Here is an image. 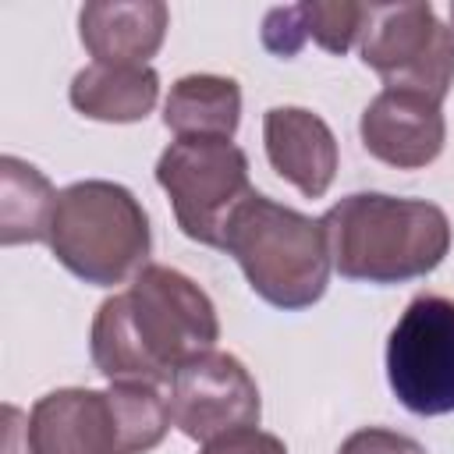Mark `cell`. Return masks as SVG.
I'll return each mask as SVG.
<instances>
[{
  "label": "cell",
  "instance_id": "obj_19",
  "mask_svg": "<svg viewBox=\"0 0 454 454\" xmlns=\"http://www.w3.org/2000/svg\"><path fill=\"white\" fill-rule=\"evenodd\" d=\"M450 21H454V4H450Z\"/></svg>",
  "mask_w": 454,
  "mask_h": 454
},
{
  "label": "cell",
  "instance_id": "obj_7",
  "mask_svg": "<svg viewBox=\"0 0 454 454\" xmlns=\"http://www.w3.org/2000/svg\"><path fill=\"white\" fill-rule=\"evenodd\" d=\"M358 53L394 92L443 103L454 85V28L440 21L433 4H369Z\"/></svg>",
  "mask_w": 454,
  "mask_h": 454
},
{
  "label": "cell",
  "instance_id": "obj_10",
  "mask_svg": "<svg viewBox=\"0 0 454 454\" xmlns=\"http://www.w3.org/2000/svg\"><path fill=\"white\" fill-rule=\"evenodd\" d=\"M358 135L372 160L397 170H422L443 153L447 121L436 99L383 89L362 110Z\"/></svg>",
  "mask_w": 454,
  "mask_h": 454
},
{
  "label": "cell",
  "instance_id": "obj_8",
  "mask_svg": "<svg viewBox=\"0 0 454 454\" xmlns=\"http://www.w3.org/2000/svg\"><path fill=\"white\" fill-rule=\"evenodd\" d=\"M387 383L415 415L454 411V298L419 294L387 337Z\"/></svg>",
  "mask_w": 454,
  "mask_h": 454
},
{
  "label": "cell",
  "instance_id": "obj_5",
  "mask_svg": "<svg viewBox=\"0 0 454 454\" xmlns=\"http://www.w3.org/2000/svg\"><path fill=\"white\" fill-rule=\"evenodd\" d=\"M46 245L78 280L114 287L149 266L153 231L131 188L89 177L60 188Z\"/></svg>",
  "mask_w": 454,
  "mask_h": 454
},
{
  "label": "cell",
  "instance_id": "obj_6",
  "mask_svg": "<svg viewBox=\"0 0 454 454\" xmlns=\"http://www.w3.org/2000/svg\"><path fill=\"white\" fill-rule=\"evenodd\" d=\"M156 181L181 234L209 248L223 245L234 209L255 192L248 156L231 138H174L156 160Z\"/></svg>",
  "mask_w": 454,
  "mask_h": 454
},
{
  "label": "cell",
  "instance_id": "obj_15",
  "mask_svg": "<svg viewBox=\"0 0 454 454\" xmlns=\"http://www.w3.org/2000/svg\"><path fill=\"white\" fill-rule=\"evenodd\" d=\"M163 124L177 138H234L241 124V89L223 74H184L163 99Z\"/></svg>",
  "mask_w": 454,
  "mask_h": 454
},
{
  "label": "cell",
  "instance_id": "obj_4",
  "mask_svg": "<svg viewBox=\"0 0 454 454\" xmlns=\"http://www.w3.org/2000/svg\"><path fill=\"white\" fill-rule=\"evenodd\" d=\"M220 248L234 255L248 287L284 312L309 309L326 294L333 262L323 220H312L259 192L234 209Z\"/></svg>",
  "mask_w": 454,
  "mask_h": 454
},
{
  "label": "cell",
  "instance_id": "obj_13",
  "mask_svg": "<svg viewBox=\"0 0 454 454\" xmlns=\"http://www.w3.org/2000/svg\"><path fill=\"white\" fill-rule=\"evenodd\" d=\"M369 4L351 0H305L291 7H273L262 21V46L277 57H294L305 39L326 53H348L365 28Z\"/></svg>",
  "mask_w": 454,
  "mask_h": 454
},
{
  "label": "cell",
  "instance_id": "obj_3",
  "mask_svg": "<svg viewBox=\"0 0 454 454\" xmlns=\"http://www.w3.org/2000/svg\"><path fill=\"white\" fill-rule=\"evenodd\" d=\"M170 422V401L153 383L60 387L32 404L25 443L28 454H149Z\"/></svg>",
  "mask_w": 454,
  "mask_h": 454
},
{
  "label": "cell",
  "instance_id": "obj_14",
  "mask_svg": "<svg viewBox=\"0 0 454 454\" xmlns=\"http://www.w3.org/2000/svg\"><path fill=\"white\" fill-rule=\"evenodd\" d=\"M71 106L89 121L131 124L153 114L160 99V74L149 64H89L71 78Z\"/></svg>",
  "mask_w": 454,
  "mask_h": 454
},
{
  "label": "cell",
  "instance_id": "obj_2",
  "mask_svg": "<svg viewBox=\"0 0 454 454\" xmlns=\"http://www.w3.org/2000/svg\"><path fill=\"white\" fill-rule=\"evenodd\" d=\"M330 262L362 284H404L433 273L450 252V220L436 202L355 192L323 216Z\"/></svg>",
  "mask_w": 454,
  "mask_h": 454
},
{
  "label": "cell",
  "instance_id": "obj_9",
  "mask_svg": "<svg viewBox=\"0 0 454 454\" xmlns=\"http://www.w3.org/2000/svg\"><path fill=\"white\" fill-rule=\"evenodd\" d=\"M170 419L188 440H213L231 429L259 426L262 397L255 376L231 351H206L170 380Z\"/></svg>",
  "mask_w": 454,
  "mask_h": 454
},
{
  "label": "cell",
  "instance_id": "obj_12",
  "mask_svg": "<svg viewBox=\"0 0 454 454\" xmlns=\"http://www.w3.org/2000/svg\"><path fill=\"white\" fill-rule=\"evenodd\" d=\"M167 25L170 11L160 0H99L78 11V35L96 64H149Z\"/></svg>",
  "mask_w": 454,
  "mask_h": 454
},
{
  "label": "cell",
  "instance_id": "obj_1",
  "mask_svg": "<svg viewBox=\"0 0 454 454\" xmlns=\"http://www.w3.org/2000/svg\"><path fill=\"white\" fill-rule=\"evenodd\" d=\"M220 316L213 298L181 270L149 262L128 291L99 301L89 330L92 365L110 383H167L174 372L213 351Z\"/></svg>",
  "mask_w": 454,
  "mask_h": 454
},
{
  "label": "cell",
  "instance_id": "obj_17",
  "mask_svg": "<svg viewBox=\"0 0 454 454\" xmlns=\"http://www.w3.org/2000/svg\"><path fill=\"white\" fill-rule=\"evenodd\" d=\"M337 454H426V447L408 433L383 429V426H365V429H355L340 443Z\"/></svg>",
  "mask_w": 454,
  "mask_h": 454
},
{
  "label": "cell",
  "instance_id": "obj_18",
  "mask_svg": "<svg viewBox=\"0 0 454 454\" xmlns=\"http://www.w3.org/2000/svg\"><path fill=\"white\" fill-rule=\"evenodd\" d=\"M199 454H287V447L280 436L255 429V426H245V429H231V433L206 440Z\"/></svg>",
  "mask_w": 454,
  "mask_h": 454
},
{
  "label": "cell",
  "instance_id": "obj_11",
  "mask_svg": "<svg viewBox=\"0 0 454 454\" xmlns=\"http://www.w3.org/2000/svg\"><path fill=\"white\" fill-rule=\"evenodd\" d=\"M270 167L305 199H323L337 174V138L330 124L305 106H270L262 117Z\"/></svg>",
  "mask_w": 454,
  "mask_h": 454
},
{
  "label": "cell",
  "instance_id": "obj_16",
  "mask_svg": "<svg viewBox=\"0 0 454 454\" xmlns=\"http://www.w3.org/2000/svg\"><path fill=\"white\" fill-rule=\"evenodd\" d=\"M57 195L43 170L18 156H0V245L46 241Z\"/></svg>",
  "mask_w": 454,
  "mask_h": 454
}]
</instances>
